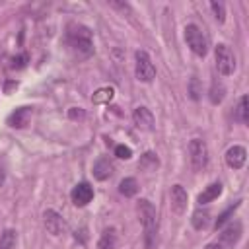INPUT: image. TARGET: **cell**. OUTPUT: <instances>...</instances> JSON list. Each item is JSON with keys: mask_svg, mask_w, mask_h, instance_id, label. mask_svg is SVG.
Masks as SVG:
<instances>
[{"mask_svg": "<svg viewBox=\"0 0 249 249\" xmlns=\"http://www.w3.org/2000/svg\"><path fill=\"white\" fill-rule=\"evenodd\" d=\"M245 160H247V150L239 144L228 148L226 152V163L231 167V169H241L245 165Z\"/></svg>", "mask_w": 249, "mask_h": 249, "instance_id": "obj_11", "label": "cell"}, {"mask_svg": "<svg viewBox=\"0 0 249 249\" xmlns=\"http://www.w3.org/2000/svg\"><path fill=\"white\" fill-rule=\"evenodd\" d=\"M27 62V54H19V56H14L12 58V68H23Z\"/></svg>", "mask_w": 249, "mask_h": 249, "instance_id": "obj_29", "label": "cell"}, {"mask_svg": "<svg viewBox=\"0 0 249 249\" xmlns=\"http://www.w3.org/2000/svg\"><path fill=\"white\" fill-rule=\"evenodd\" d=\"M237 206H239V202H237V204H233V206H230V208H228L224 214H220V216H218V220H216V228H222V226L228 222V218L233 214V210H235Z\"/></svg>", "mask_w": 249, "mask_h": 249, "instance_id": "obj_27", "label": "cell"}, {"mask_svg": "<svg viewBox=\"0 0 249 249\" xmlns=\"http://www.w3.org/2000/svg\"><path fill=\"white\" fill-rule=\"evenodd\" d=\"M239 237H241V224H239L237 220L231 222V224L222 231V235H220L222 243H226V245H235Z\"/></svg>", "mask_w": 249, "mask_h": 249, "instance_id": "obj_14", "label": "cell"}, {"mask_svg": "<svg viewBox=\"0 0 249 249\" xmlns=\"http://www.w3.org/2000/svg\"><path fill=\"white\" fill-rule=\"evenodd\" d=\"M43 218H45V228L51 235H60V233L66 231V220L56 210H53V208L45 210Z\"/></svg>", "mask_w": 249, "mask_h": 249, "instance_id": "obj_7", "label": "cell"}, {"mask_svg": "<svg viewBox=\"0 0 249 249\" xmlns=\"http://www.w3.org/2000/svg\"><path fill=\"white\" fill-rule=\"evenodd\" d=\"M68 45L72 49V53L78 58H89L93 54V39H91V31L86 25L80 23H72L68 25V33H66Z\"/></svg>", "mask_w": 249, "mask_h": 249, "instance_id": "obj_1", "label": "cell"}, {"mask_svg": "<svg viewBox=\"0 0 249 249\" xmlns=\"http://www.w3.org/2000/svg\"><path fill=\"white\" fill-rule=\"evenodd\" d=\"M113 175V163H111V160L109 158H99L95 163H93V177L97 179V181H105V179H109Z\"/></svg>", "mask_w": 249, "mask_h": 249, "instance_id": "obj_13", "label": "cell"}, {"mask_svg": "<svg viewBox=\"0 0 249 249\" xmlns=\"http://www.w3.org/2000/svg\"><path fill=\"white\" fill-rule=\"evenodd\" d=\"M138 181L134 177H124L121 183H119V193L124 195V196H134L138 193Z\"/></svg>", "mask_w": 249, "mask_h": 249, "instance_id": "obj_17", "label": "cell"}, {"mask_svg": "<svg viewBox=\"0 0 249 249\" xmlns=\"http://www.w3.org/2000/svg\"><path fill=\"white\" fill-rule=\"evenodd\" d=\"M99 249H115V233L113 230H105L101 239H99Z\"/></svg>", "mask_w": 249, "mask_h": 249, "instance_id": "obj_23", "label": "cell"}, {"mask_svg": "<svg viewBox=\"0 0 249 249\" xmlns=\"http://www.w3.org/2000/svg\"><path fill=\"white\" fill-rule=\"evenodd\" d=\"M189 93H191V97H193L195 101H198V99H200L202 86H200V82H198V78H196V76H193V78H191V82H189Z\"/></svg>", "mask_w": 249, "mask_h": 249, "instance_id": "obj_25", "label": "cell"}, {"mask_svg": "<svg viewBox=\"0 0 249 249\" xmlns=\"http://www.w3.org/2000/svg\"><path fill=\"white\" fill-rule=\"evenodd\" d=\"M169 204H171V210L175 214H183L187 210V202H189V196H187V191L181 187V185H173L171 187V193H169Z\"/></svg>", "mask_w": 249, "mask_h": 249, "instance_id": "obj_10", "label": "cell"}, {"mask_svg": "<svg viewBox=\"0 0 249 249\" xmlns=\"http://www.w3.org/2000/svg\"><path fill=\"white\" fill-rule=\"evenodd\" d=\"M222 195V183H210L200 195H198V204H208V202H212V200H216L218 196Z\"/></svg>", "mask_w": 249, "mask_h": 249, "instance_id": "obj_15", "label": "cell"}, {"mask_svg": "<svg viewBox=\"0 0 249 249\" xmlns=\"http://www.w3.org/2000/svg\"><path fill=\"white\" fill-rule=\"evenodd\" d=\"M235 119L241 123V124H247L249 123V109H247V95H241L239 101H237V107H235Z\"/></svg>", "mask_w": 249, "mask_h": 249, "instance_id": "obj_19", "label": "cell"}, {"mask_svg": "<svg viewBox=\"0 0 249 249\" xmlns=\"http://www.w3.org/2000/svg\"><path fill=\"white\" fill-rule=\"evenodd\" d=\"M204 249H224V247H222V243H208Z\"/></svg>", "mask_w": 249, "mask_h": 249, "instance_id": "obj_31", "label": "cell"}, {"mask_svg": "<svg viewBox=\"0 0 249 249\" xmlns=\"http://www.w3.org/2000/svg\"><path fill=\"white\" fill-rule=\"evenodd\" d=\"M31 113H33L31 107H18V109L8 117V124H10L12 128H23V126L29 123Z\"/></svg>", "mask_w": 249, "mask_h": 249, "instance_id": "obj_12", "label": "cell"}, {"mask_svg": "<svg viewBox=\"0 0 249 249\" xmlns=\"http://www.w3.org/2000/svg\"><path fill=\"white\" fill-rule=\"evenodd\" d=\"M16 241H18L16 230H4L0 235V249H14Z\"/></svg>", "mask_w": 249, "mask_h": 249, "instance_id": "obj_21", "label": "cell"}, {"mask_svg": "<svg viewBox=\"0 0 249 249\" xmlns=\"http://www.w3.org/2000/svg\"><path fill=\"white\" fill-rule=\"evenodd\" d=\"M132 123L136 128H140L144 132L154 130V115L148 107H136L132 113Z\"/></svg>", "mask_w": 249, "mask_h": 249, "instance_id": "obj_8", "label": "cell"}, {"mask_svg": "<svg viewBox=\"0 0 249 249\" xmlns=\"http://www.w3.org/2000/svg\"><path fill=\"white\" fill-rule=\"evenodd\" d=\"M134 74H136V80L138 82H144V84H150L154 78H156V66L152 64L150 56L146 51H136L134 53Z\"/></svg>", "mask_w": 249, "mask_h": 249, "instance_id": "obj_4", "label": "cell"}, {"mask_svg": "<svg viewBox=\"0 0 249 249\" xmlns=\"http://www.w3.org/2000/svg\"><path fill=\"white\" fill-rule=\"evenodd\" d=\"M224 93H226V88L222 86V82L214 80V82H212V88H210V101H212L214 105L222 103V99H224Z\"/></svg>", "mask_w": 249, "mask_h": 249, "instance_id": "obj_22", "label": "cell"}, {"mask_svg": "<svg viewBox=\"0 0 249 249\" xmlns=\"http://www.w3.org/2000/svg\"><path fill=\"white\" fill-rule=\"evenodd\" d=\"M214 58H216V68H218V72L222 76L233 74V70H235V56H233V53H231V49L228 45H224V43L216 45Z\"/></svg>", "mask_w": 249, "mask_h": 249, "instance_id": "obj_5", "label": "cell"}, {"mask_svg": "<svg viewBox=\"0 0 249 249\" xmlns=\"http://www.w3.org/2000/svg\"><path fill=\"white\" fill-rule=\"evenodd\" d=\"M68 117L72 121H82V119H86V111L82 107H72V109H68Z\"/></svg>", "mask_w": 249, "mask_h": 249, "instance_id": "obj_28", "label": "cell"}, {"mask_svg": "<svg viewBox=\"0 0 249 249\" xmlns=\"http://www.w3.org/2000/svg\"><path fill=\"white\" fill-rule=\"evenodd\" d=\"M158 165H160V161H158V158H156L154 152L142 154V158H140V161H138V167L144 169V171H154Z\"/></svg>", "mask_w": 249, "mask_h": 249, "instance_id": "obj_20", "label": "cell"}, {"mask_svg": "<svg viewBox=\"0 0 249 249\" xmlns=\"http://www.w3.org/2000/svg\"><path fill=\"white\" fill-rule=\"evenodd\" d=\"M4 181H6V169H4V165L0 163V187L4 185Z\"/></svg>", "mask_w": 249, "mask_h": 249, "instance_id": "obj_30", "label": "cell"}, {"mask_svg": "<svg viewBox=\"0 0 249 249\" xmlns=\"http://www.w3.org/2000/svg\"><path fill=\"white\" fill-rule=\"evenodd\" d=\"M189 156L195 171H202L208 165V146L200 138H193L189 142Z\"/></svg>", "mask_w": 249, "mask_h": 249, "instance_id": "obj_6", "label": "cell"}, {"mask_svg": "<svg viewBox=\"0 0 249 249\" xmlns=\"http://www.w3.org/2000/svg\"><path fill=\"white\" fill-rule=\"evenodd\" d=\"M185 41L189 45V49L196 54V56H206L208 53V39L204 35V31L195 25V23H189L185 27Z\"/></svg>", "mask_w": 249, "mask_h": 249, "instance_id": "obj_3", "label": "cell"}, {"mask_svg": "<svg viewBox=\"0 0 249 249\" xmlns=\"http://www.w3.org/2000/svg\"><path fill=\"white\" fill-rule=\"evenodd\" d=\"M113 97H115V89L109 88V86H105V88H99V89L93 91L91 101H93L95 105H103V103H109Z\"/></svg>", "mask_w": 249, "mask_h": 249, "instance_id": "obj_16", "label": "cell"}, {"mask_svg": "<svg viewBox=\"0 0 249 249\" xmlns=\"http://www.w3.org/2000/svg\"><path fill=\"white\" fill-rule=\"evenodd\" d=\"M191 224H193V228H195V230H206V228H208V224H210V212H208V210H200V208H198V210L193 214Z\"/></svg>", "mask_w": 249, "mask_h": 249, "instance_id": "obj_18", "label": "cell"}, {"mask_svg": "<svg viewBox=\"0 0 249 249\" xmlns=\"http://www.w3.org/2000/svg\"><path fill=\"white\" fill-rule=\"evenodd\" d=\"M70 198H72V202L76 204V206H86L88 202H91V198H93V187L89 185V183H78L74 189H72V193H70Z\"/></svg>", "mask_w": 249, "mask_h": 249, "instance_id": "obj_9", "label": "cell"}, {"mask_svg": "<svg viewBox=\"0 0 249 249\" xmlns=\"http://www.w3.org/2000/svg\"><path fill=\"white\" fill-rule=\"evenodd\" d=\"M136 210H138V218H140V224H142V230H144V243H146L148 249H152L154 241H156V231H158L156 206L150 200L140 198L138 204H136Z\"/></svg>", "mask_w": 249, "mask_h": 249, "instance_id": "obj_2", "label": "cell"}, {"mask_svg": "<svg viewBox=\"0 0 249 249\" xmlns=\"http://www.w3.org/2000/svg\"><path fill=\"white\" fill-rule=\"evenodd\" d=\"M210 10H212V14H214V18H216L218 23H224L226 21V8H224L222 2H210Z\"/></svg>", "mask_w": 249, "mask_h": 249, "instance_id": "obj_24", "label": "cell"}, {"mask_svg": "<svg viewBox=\"0 0 249 249\" xmlns=\"http://www.w3.org/2000/svg\"><path fill=\"white\" fill-rule=\"evenodd\" d=\"M115 156L121 158V160H128L132 156V150L128 146H124V144H119V146H115Z\"/></svg>", "mask_w": 249, "mask_h": 249, "instance_id": "obj_26", "label": "cell"}]
</instances>
